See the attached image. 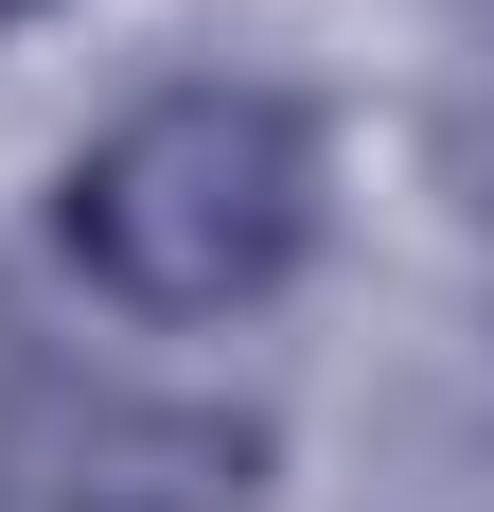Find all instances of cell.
<instances>
[{
  "mask_svg": "<svg viewBox=\"0 0 494 512\" xmlns=\"http://www.w3.org/2000/svg\"><path fill=\"white\" fill-rule=\"evenodd\" d=\"M318 195H336V159H318L300 89H265V71H159V89H124L71 142L53 248L89 265V301L195 336V318H265L318 265Z\"/></svg>",
  "mask_w": 494,
  "mask_h": 512,
  "instance_id": "1",
  "label": "cell"
},
{
  "mask_svg": "<svg viewBox=\"0 0 494 512\" xmlns=\"http://www.w3.org/2000/svg\"><path fill=\"white\" fill-rule=\"evenodd\" d=\"M53 424V354L18 336V301H0V477H18V442Z\"/></svg>",
  "mask_w": 494,
  "mask_h": 512,
  "instance_id": "2",
  "label": "cell"
},
{
  "mask_svg": "<svg viewBox=\"0 0 494 512\" xmlns=\"http://www.w3.org/2000/svg\"><path fill=\"white\" fill-rule=\"evenodd\" d=\"M18 18H53V0H0V36H18Z\"/></svg>",
  "mask_w": 494,
  "mask_h": 512,
  "instance_id": "3",
  "label": "cell"
}]
</instances>
